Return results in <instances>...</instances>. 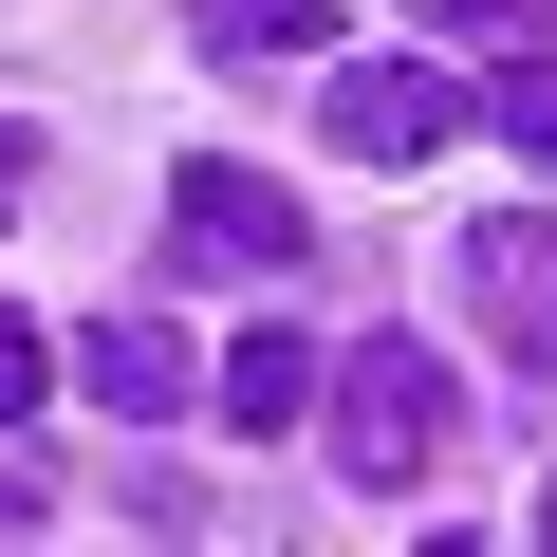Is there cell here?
<instances>
[{"instance_id": "obj_5", "label": "cell", "mask_w": 557, "mask_h": 557, "mask_svg": "<svg viewBox=\"0 0 557 557\" xmlns=\"http://www.w3.org/2000/svg\"><path fill=\"white\" fill-rule=\"evenodd\" d=\"M75 372H94V409H112V428L186 409V335H168V317H94V335H75Z\"/></svg>"}, {"instance_id": "obj_3", "label": "cell", "mask_w": 557, "mask_h": 557, "mask_svg": "<svg viewBox=\"0 0 557 557\" xmlns=\"http://www.w3.org/2000/svg\"><path fill=\"white\" fill-rule=\"evenodd\" d=\"M465 317H483L520 372H557V205H502V223H465Z\"/></svg>"}, {"instance_id": "obj_1", "label": "cell", "mask_w": 557, "mask_h": 557, "mask_svg": "<svg viewBox=\"0 0 557 557\" xmlns=\"http://www.w3.org/2000/svg\"><path fill=\"white\" fill-rule=\"evenodd\" d=\"M446 446H465V391H446V354H428V335H372V354H335V465H354L372 502H409Z\"/></svg>"}, {"instance_id": "obj_6", "label": "cell", "mask_w": 557, "mask_h": 557, "mask_svg": "<svg viewBox=\"0 0 557 557\" xmlns=\"http://www.w3.org/2000/svg\"><path fill=\"white\" fill-rule=\"evenodd\" d=\"M298 409H317V354H298V335H278V317H260V335L223 354V428L260 446V428H298Z\"/></svg>"}, {"instance_id": "obj_9", "label": "cell", "mask_w": 557, "mask_h": 557, "mask_svg": "<svg viewBox=\"0 0 557 557\" xmlns=\"http://www.w3.org/2000/svg\"><path fill=\"white\" fill-rule=\"evenodd\" d=\"M539 20H557V0H446V38H483V57H502V38H539Z\"/></svg>"}, {"instance_id": "obj_4", "label": "cell", "mask_w": 557, "mask_h": 557, "mask_svg": "<svg viewBox=\"0 0 557 557\" xmlns=\"http://www.w3.org/2000/svg\"><path fill=\"white\" fill-rule=\"evenodd\" d=\"M446 131H465V75H446V57H354V75H335V149H354V168H428Z\"/></svg>"}, {"instance_id": "obj_11", "label": "cell", "mask_w": 557, "mask_h": 557, "mask_svg": "<svg viewBox=\"0 0 557 557\" xmlns=\"http://www.w3.org/2000/svg\"><path fill=\"white\" fill-rule=\"evenodd\" d=\"M0 205H20V131H0Z\"/></svg>"}, {"instance_id": "obj_2", "label": "cell", "mask_w": 557, "mask_h": 557, "mask_svg": "<svg viewBox=\"0 0 557 557\" xmlns=\"http://www.w3.org/2000/svg\"><path fill=\"white\" fill-rule=\"evenodd\" d=\"M168 242H186V278H278V260H317V223H298V186L278 168H168Z\"/></svg>"}, {"instance_id": "obj_7", "label": "cell", "mask_w": 557, "mask_h": 557, "mask_svg": "<svg viewBox=\"0 0 557 557\" xmlns=\"http://www.w3.org/2000/svg\"><path fill=\"white\" fill-rule=\"evenodd\" d=\"M205 57H317V0H186Z\"/></svg>"}, {"instance_id": "obj_10", "label": "cell", "mask_w": 557, "mask_h": 557, "mask_svg": "<svg viewBox=\"0 0 557 557\" xmlns=\"http://www.w3.org/2000/svg\"><path fill=\"white\" fill-rule=\"evenodd\" d=\"M0 409H38V335L20 317H0Z\"/></svg>"}, {"instance_id": "obj_8", "label": "cell", "mask_w": 557, "mask_h": 557, "mask_svg": "<svg viewBox=\"0 0 557 557\" xmlns=\"http://www.w3.org/2000/svg\"><path fill=\"white\" fill-rule=\"evenodd\" d=\"M502 131H520V168L557 186V75H520V94H502Z\"/></svg>"}, {"instance_id": "obj_12", "label": "cell", "mask_w": 557, "mask_h": 557, "mask_svg": "<svg viewBox=\"0 0 557 557\" xmlns=\"http://www.w3.org/2000/svg\"><path fill=\"white\" fill-rule=\"evenodd\" d=\"M0 520H38V502H20V483H0Z\"/></svg>"}, {"instance_id": "obj_13", "label": "cell", "mask_w": 557, "mask_h": 557, "mask_svg": "<svg viewBox=\"0 0 557 557\" xmlns=\"http://www.w3.org/2000/svg\"><path fill=\"white\" fill-rule=\"evenodd\" d=\"M539 539H557V483H539Z\"/></svg>"}]
</instances>
